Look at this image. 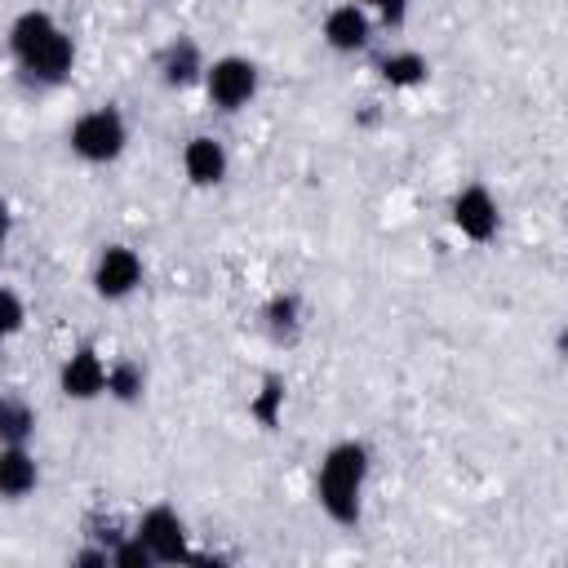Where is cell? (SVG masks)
<instances>
[{
    "label": "cell",
    "instance_id": "cell-1",
    "mask_svg": "<svg viewBox=\"0 0 568 568\" xmlns=\"http://www.w3.org/2000/svg\"><path fill=\"white\" fill-rule=\"evenodd\" d=\"M368 475H373V453L364 439H337L324 448L315 470V501L337 528H355L364 519Z\"/></svg>",
    "mask_w": 568,
    "mask_h": 568
},
{
    "label": "cell",
    "instance_id": "cell-2",
    "mask_svg": "<svg viewBox=\"0 0 568 568\" xmlns=\"http://www.w3.org/2000/svg\"><path fill=\"white\" fill-rule=\"evenodd\" d=\"M67 146L84 164H115L124 155V146H129V120H124V111L111 106V102L80 111L71 120V129H67Z\"/></svg>",
    "mask_w": 568,
    "mask_h": 568
},
{
    "label": "cell",
    "instance_id": "cell-3",
    "mask_svg": "<svg viewBox=\"0 0 568 568\" xmlns=\"http://www.w3.org/2000/svg\"><path fill=\"white\" fill-rule=\"evenodd\" d=\"M200 84H204L209 106H217V111L231 115V111H244V106L257 98V89H262V67H257L253 58H244V53H222V58L204 62Z\"/></svg>",
    "mask_w": 568,
    "mask_h": 568
},
{
    "label": "cell",
    "instance_id": "cell-4",
    "mask_svg": "<svg viewBox=\"0 0 568 568\" xmlns=\"http://www.w3.org/2000/svg\"><path fill=\"white\" fill-rule=\"evenodd\" d=\"M133 537L151 550L155 564H186L191 559V528H186V519L169 501L146 506L138 528H133Z\"/></svg>",
    "mask_w": 568,
    "mask_h": 568
},
{
    "label": "cell",
    "instance_id": "cell-5",
    "mask_svg": "<svg viewBox=\"0 0 568 568\" xmlns=\"http://www.w3.org/2000/svg\"><path fill=\"white\" fill-rule=\"evenodd\" d=\"M448 222H453V231H457L462 240L488 244V240H497V231H501V204H497V195H493L484 182H466V186L453 195V204H448Z\"/></svg>",
    "mask_w": 568,
    "mask_h": 568
},
{
    "label": "cell",
    "instance_id": "cell-6",
    "mask_svg": "<svg viewBox=\"0 0 568 568\" xmlns=\"http://www.w3.org/2000/svg\"><path fill=\"white\" fill-rule=\"evenodd\" d=\"M146 280V266L138 257V248L129 244H102L98 257H93V293L102 302H124L142 288Z\"/></svg>",
    "mask_w": 568,
    "mask_h": 568
},
{
    "label": "cell",
    "instance_id": "cell-7",
    "mask_svg": "<svg viewBox=\"0 0 568 568\" xmlns=\"http://www.w3.org/2000/svg\"><path fill=\"white\" fill-rule=\"evenodd\" d=\"M18 71H22V80H31V84H40V89H58V84L75 71V40H71V31L58 27L40 49H31V53L18 62Z\"/></svg>",
    "mask_w": 568,
    "mask_h": 568
},
{
    "label": "cell",
    "instance_id": "cell-8",
    "mask_svg": "<svg viewBox=\"0 0 568 568\" xmlns=\"http://www.w3.org/2000/svg\"><path fill=\"white\" fill-rule=\"evenodd\" d=\"M320 36H324V44L333 53H364L373 44V13L364 4H355V0H342V4H333L324 13Z\"/></svg>",
    "mask_w": 568,
    "mask_h": 568
},
{
    "label": "cell",
    "instance_id": "cell-9",
    "mask_svg": "<svg viewBox=\"0 0 568 568\" xmlns=\"http://www.w3.org/2000/svg\"><path fill=\"white\" fill-rule=\"evenodd\" d=\"M182 178L191 182V186H200V191H209V186H222L226 182V173H231V155H226V146L213 138V133H191L186 142H182Z\"/></svg>",
    "mask_w": 568,
    "mask_h": 568
},
{
    "label": "cell",
    "instance_id": "cell-10",
    "mask_svg": "<svg viewBox=\"0 0 568 568\" xmlns=\"http://www.w3.org/2000/svg\"><path fill=\"white\" fill-rule=\"evenodd\" d=\"M58 390L75 404H89V399H102L106 395V359L93 351V346H75L62 368H58Z\"/></svg>",
    "mask_w": 568,
    "mask_h": 568
},
{
    "label": "cell",
    "instance_id": "cell-11",
    "mask_svg": "<svg viewBox=\"0 0 568 568\" xmlns=\"http://www.w3.org/2000/svg\"><path fill=\"white\" fill-rule=\"evenodd\" d=\"M40 488V462L27 444H0V501H22Z\"/></svg>",
    "mask_w": 568,
    "mask_h": 568
},
{
    "label": "cell",
    "instance_id": "cell-12",
    "mask_svg": "<svg viewBox=\"0 0 568 568\" xmlns=\"http://www.w3.org/2000/svg\"><path fill=\"white\" fill-rule=\"evenodd\" d=\"M204 62H209V58L200 53V44H195L191 36H178V40H169L164 53H160V80H164L169 89H191V84H200Z\"/></svg>",
    "mask_w": 568,
    "mask_h": 568
},
{
    "label": "cell",
    "instance_id": "cell-13",
    "mask_svg": "<svg viewBox=\"0 0 568 568\" xmlns=\"http://www.w3.org/2000/svg\"><path fill=\"white\" fill-rule=\"evenodd\" d=\"M58 27H62V22H58L49 9H22V13L9 22V36H4L9 58H13V62H22V58H27L31 49H40Z\"/></svg>",
    "mask_w": 568,
    "mask_h": 568
},
{
    "label": "cell",
    "instance_id": "cell-14",
    "mask_svg": "<svg viewBox=\"0 0 568 568\" xmlns=\"http://www.w3.org/2000/svg\"><path fill=\"white\" fill-rule=\"evenodd\" d=\"M377 75H382L390 89H417V84H426L430 62H426L417 49H390V53L377 62Z\"/></svg>",
    "mask_w": 568,
    "mask_h": 568
},
{
    "label": "cell",
    "instance_id": "cell-15",
    "mask_svg": "<svg viewBox=\"0 0 568 568\" xmlns=\"http://www.w3.org/2000/svg\"><path fill=\"white\" fill-rule=\"evenodd\" d=\"M142 395H146V368L138 359H129V355L111 359L106 364V399H115V404H142Z\"/></svg>",
    "mask_w": 568,
    "mask_h": 568
},
{
    "label": "cell",
    "instance_id": "cell-16",
    "mask_svg": "<svg viewBox=\"0 0 568 568\" xmlns=\"http://www.w3.org/2000/svg\"><path fill=\"white\" fill-rule=\"evenodd\" d=\"M36 435V408L13 395V390H0V444H27Z\"/></svg>",
    "mask_w": 568,
    "mask_h": 568
},
{
    "label": "cell",
    "instance_id": "cell-17",
    "mask_svg": "<svg viewBox=\"0 0 568 568\" xmlns=\"http://www.w3.org/2000/svg\"><path fill=\"white\" fill-rule=\"evenodd\" d=\"M262 324L275 342H293L302 333V302L293 293H275L266 306H262Z\"/></svg>",
    "mask_w": 568,
    "mask_h": 568
},
{
    "label": "cell",
    "instance_id": "cell-18",
    "mask_svg": "<svg viewBox=\"0 0 568 568\" xmlns=\"http://www.w3.org/2000/svg\"><path fill=\"white\" fill-rule=\"evenodd\" d=\"M280 408H284V382L280 377H262V390L248 399V413L271 430L280 422Z\"/></svg>",
    "mask_w": 568,
    "mask_h": 568
},
{
    "label": "cell",
    "instance_id": "cell-19",
    "mask_svg": "<svg viewBox=\"0 0 568 568\" xmlns=\"http://www.w3.org/2000/svg\"><path fill=\"white\" fill-rule=\"evenodd\" d=\"M22 324H27V302L9 284H0V342L22 333Z\"/></svg>",
    "mask_w": 568,
    "mask_h": 568
},
{
    "label": "cell",
    "instance_id": "cell-20",
    "mask_svg": "<svg viewBox=\"0 0 568 568\" xmlns=\"http://www.w3.org/2000/svg\"><path fill=\"white\" fill-rule=\"evenodd\" d=\"M373 13H377L386 27H404V18H408V0H377Z\"/></svg>",
    "mask_w": 568,
    "mask_h": 568
},
{
    "label": "cell",
    "instance_id": "cell-21",
    "mask_svg": "<svg viewBox=\"0 0 568 568\" xmlns=\"http://www.w3.org/2000/svg\"><path fill=\"white\" fill-rule=\"evenodd\" d=\"M71 564H75V568H111V564H106V546H84V550L71 555Z\"/></svg>",
    "mask_w": 568,
    "mask_h": 568
},
{
    "label": "cell",
    "instance_id": "cell-22",
    "mask_svg": "<svg viewBox=\"0 0 568 568\" xmlns=\"http://www.w3.org/2000/svg\"><path fill=\"white\" fill-rule=\"evenodd\" d=\"M9 231H13V213H9V204L0 200V244L9 240Z\"/></svg>",
    "mask_w": 568,
    "mask_h": 568
},
{
    "label": "cell",
    "instance_id": "cell-23",
    "mask_svg": "<svg viewBox=\"0 0 568 568\" xmlns=\"http://www.w3.org/2000/svg\"><path fill=\"white\" fill-rule=\"evenodd\" d=\"M355 4H364V9H368V13H373V4H377V0H355Z\"/></svg>",
    "mask_w": 568,
    "mask_h": 568
},
{
    "label": "cell",
    "instance_id": "cell-24",
    "mask_svg": "<svg viewBox=\"0 0 568 568\" xmlns=\"http://www.w3.org/2000/svg\"><path fill=\"white\" fill-rule=\"evenodd\" d=\"M0 253H4V244H0Z\"/></svg>",
    "mask_w": 568,
    "mask_h": 568
}]
</instances>
